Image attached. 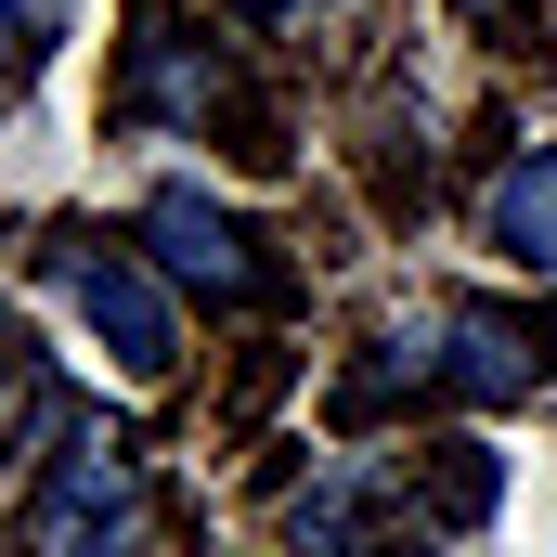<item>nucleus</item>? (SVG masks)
<instances>
[{
	"mask_svg": "<svg viewBox=\"0 0 557 557\" xmlns=\"http://www.w3.org/2000/svg\"><path fill=\"white\" fill-rule=\"evenodd\" d=\"M260 13H298V0H260Z\"/></svg>",
	"mask_w": 557,
	"mask_h": 557,
	"instance_id": "10",
	"label": "nucleus"
},
{
	"mask_svg": "<svg viewBox=\"0 0 557 557\" xmlns=\"http://www.w3.org/2000/svg\"><path fill=\"white\" fill-rule=\"evenodd\" d=\"M285 532H298V557H363V532H376V493H363V467H324V480L285 506Z\"/></svg>",
	"mask_w": 557,
	"mask_h": 557,
	"instance_id": "6",
	"label": "nucleus"
},
{
	"mask_svg": "<svg viewBox=\"0 0 557 557\" xmlns=\"http://www.w3.org/2000/svg\"><path fill=\"white\" fill-rule=\"evenodd\" d=\"M39 273L78 298V324L117 350V376H169L182 363V311H169V273L156 260L104 247V234H65V247H39Z\"/></svg>",
	"mask_w": 557,
	"mask_h": 557,
	"instance_id": "2",
	"label": "nucleus"
},
{
	"mask_svg": "<svg viewBox=\"0 0 557 557\" xmlns=\"http://www.w3.org/2000/svg\"><path fill=\"white\" fill-rule=\"evenodd\" d=\"M143 247H156V273L195 285V298H221V311H247V298H273V260H260V234L208 195V182H156L143 195Z\"/></svg>",
	"mask_w": 557,
	"mask_h": 557,
	"instance_id": "3",
	"label": "nucleus"
},
{
	"mask_svg": "<svg viewBox=\"0 0 557 557\" xmlns=\"http://www.w3.org/2000/svg\"><path fill=\"white\" fill-rule=\"evenodd\" d=\"M545 376V324H506V311H441V389L454 403H519Z\"/></svg>",
	"mask_w": 557,
	"mask_h": 557,
	"instance_id": "4",
	"label": "nucleus"
},
{
	"mask_svg": "<svg viewBox=\"0 0 557 557\" xmlns=\"http://www.w3.org/2000/svg\"><path fill=\"white\" fill-rule=\"evenodd\" d=\"M493 493H506V467H493L480 441H441V454L416 467V506L441 519V532H467V519H493Z\"/></svg>",
	"mask_w": 557,
	"mask_h": 557,
	"instance_id": "7",
	"label": "nucleus"
},
{
	"mask_svg": "<svg viewBox=\"0 0 557 557\" xmlns=\"http://www.w3.org/2000/svg\"><path fill=\"white\" fill-rule=\"evenodd\" d=\"M13 557H156V493H143V467L104 454V441L52 454L39 493H26V519H13Z\"/></svg>",
	"mask_w": 557,
	"mask_h": 557,
	"instance_id": "1",
	"label": "nucleus"
},
{
	"mask_svg": "<svg viewBox=\"0 0 557 557\" xmlns=\"http://www.w3.org/2000/svg\"><path fill=\"white\" fill-rule=\"evenodd\" d=\"M467 13H506V0H467Z\"/></svg>",
	"mask_w": 557,
	"mask_h": 557,
	"instance_id": "9",
	"label": "nucleus"
},
{
	"mask_svg": "<svg viewBox=\"0 0 557 557\" xmlns=\"http://www.w3.org/2000/svg\"><path fill=\"white\" fill-rule=\"evenodd\" d=\"M13 13H26V39H13V52H26V78H39V65H52V26H65V0H13Z\"/></svg>",
	"mask_w": 557,
	"mask_h": 557,
	"instance_id": "8",
	"label": "nucleus"
},
{
	"mask_svg": "<svg viewBox=\"0 0 557 557\" xmlns=\"http://www.w3.org/2000/svg\"><path fill=\"white\" fill-rule=\"evenodd\" d=\"M480 234H493V260L557 273V143H545V156H519V169L480 195Z\"/></svg>",
	"mask_w": 557,
	"mask_h": 557,
	"instance_id": "5",
	"label": "nucleus"
}]
</instances>
